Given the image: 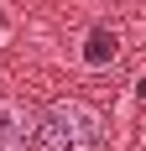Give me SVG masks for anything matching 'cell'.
Here are the masks:
<instances>
[{
	"label": "cell",
	"instance_id": "6da1fadb",
	"mask_svg": "<svg viewBox=\"0 0 146 151\" xmlns=\"http://www.w3.org/2000/svg\"><path fill=\"white\" fill-rule=\"evenodd\" d=\"M31 151H104V115L89 99H52L31 120Z\"/></svg>",
	"mask_w": 146,
	"mask_h": 151
},
{
	"label": "cell",
	"instance_id": "7a4b0ae2",
	"mask_svg": "<svg viewBox=\"0 0 146 151\" xmlns=\"http://www.w3.org/2000/svg\"><path fill=\"white\" fill-rule=\"evenodd\" d=\"M31 115L16 94H0V151H31Z\"/></svg>",
	"mask_w": 146,
	"mask_h": 151
},
{
	"label": "cell",
	"instance_id": "3957f363",
	"mask_svg": "<svg viewBox=\"0 0 146 151\" xmlns=\"http://www.w3.org/2000/svg\"><path fill=\"white\" fill-rule=\"evenodd\" d=\"M115 52H120V37H115L110 26H94V31L84 37V63H89V68H104V63H115Z\"/></svg>",
	"mask_w": 146,
	"mask_h": 151
}]
</instances>
